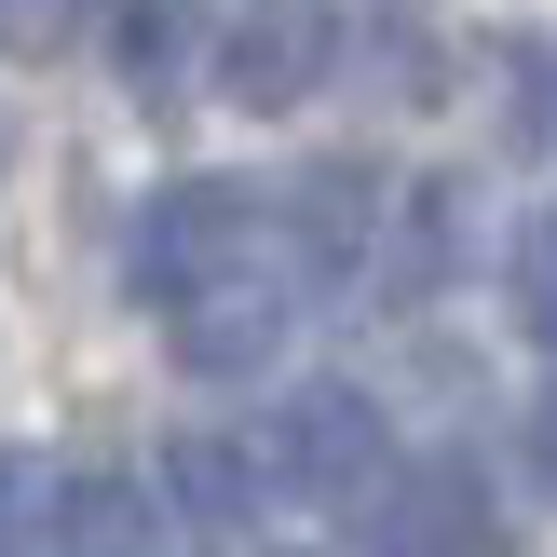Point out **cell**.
Returning <instances> with one entry per match:
<instances>
[{"label":"cell","mask_w":557,"mask_h":557,"mask_svg":"<svg viewBox=\"0 0 557 557\" xmlns=\"http://www.w3.org/2000/svg\"><path fill=\"white\" fill-rule=\"evenodd\" d=\"M259 259V190L245 177H177V190H150V218H136V299H163L177 313L190 286H218V272H245Z\"/></svg>","instance_id":"6da1fadb"},{"label":"cell","mask_w":557,"mask_h":557,"mask_svg":"<svg viewBox=\"0 0 557 557\" xmlns=\"http://www.w3.org/2000/svg\"><path fill=\"white\" fill-rule=\"evenodd\" d=\"M272 490H299V504H368L381 476H395V449H381V408L354 395V381H299L286 408H272Z\"/></svg>","instance_id":"7a4b0ae2"},{"label":"cell","mask_w":557,"mask_h":557,"mask_svg":"<svg viewBox=\"0 0 557 557\" xmlns=\"http://www.w3.org/2000/svg\"><path fill=\"white\" fill-rule=\"evenodd\" d=\"M341 69V0H245L218 27V96L232 109H299Z\"/></svg>","instance_id":"3957f363"},{"label":"cell","mask_w":557,"mask_h":557,"mask_svg":"<svg viewBox=\"0 0 557 557\" xmlns=\"http://www.w3.org/2000/svg\"><path fill=\"white\" fill-rule=\"evenodd\" d=\"M286 313H299L286 272L245 259V272H218V286H190L163 326H177V368H190V381H259L272 354H286Z\"/></svg>","instance_id":"277c9868"},{"label":"cell","mask_w":557,"mask_h":557,"mask_svg":"<svg viewBox=\"0 0 557 557\" xmlns=\"http://www.w3.org/2000/svg\"><path fill=\"white\" fill-rule=\"evenodd\" d=\"M381 544L395 557H490L504 544V490H490L462 449H435V462H408V476L381 490Z\"/></svg>","instance_id":"5b68a950"},{"label":"cell","mask_w":557,"mask_h":557,"mask_svg":"<svg viewBox=\"0 0 557 557\" xmlns=\"http://www.w3.org/2000/svg\"><path fill=\"white\" fill-rule=\"evenodd\" d=\"M163 490H136V476H69L54 490V557H163Z\"/></svg>","instance_id":"8992f818"},{"label":"cell","mask_w":557,"mask_h":557,"mask_svg":"<svg viewBox=\"0 0 557 557\" xmlns=\"http://www.w3.org/2000/svg\"><path fill=\"white\" fill-rule=\"evenodd\" d=\"M286 245H299L313 272L368 259V245H381V177H368V163H313V177L286 190Z\"/></svg>","instance_id":"52a82bcc"},{"label":"cell","mask_w":557,"mask_h":557,"mask_svg":"<svg viewBox=\"0 0 557 557\" xmlns=\"http://www.w3.org/2000/svg\"><path fill=\"white\" fill-rule=\"evenodd\" d=\"M163 504L190 517V531H259V449H232V435H177L163 449Z\"/></svg>","instance_id":"ba28073f"},{"label":"cell","mask_w":557,"mask_h":557,"mask_svg":"<svg viewBox=\"0 0 557 557\" xmlns=\"http://www.w3.org/2000/svg\"><path fill=\"white\" fill-rule=\"evenodd\" d=\"M462 232H476V177H422L395 205V232H381V259H395V286L422 299V286H449L462 272Z\"/></svg>","instance_id":"9c48e42d"},{"label":"cell","mask_w":557,"mask_h":557,"mask_svg":"<svg viewBox=\"0 0 557 557\" xmlns=\"http://www.w3.org/2000/svg\"><path fill=\"white\" fill-rule=\"evenodd\" d=\"M109 54H123V82H136V96H177V82H190V54H205V14H190V0H123Z\"/></svg>","instance_id":"30bf717a"},{"label":"cell","mask_w":557,"mask_h":557,"mask_svg":"<svg viewBox=\"0 0 557 557\" xmlns=\"http://www.w3.org/2000/svg\"><path fill=\"white\" fill-rule=\"evenodd\" d=\"M354 54L381 69V96H395V109H435V96H449V54H435V27L408 14V0H381V14L354 27Z\"/></svg>","instance_id":"8fae6325"},{"label":"cell","mask_w":557,"mask_h":557,"mask_svg":"<svg viewBox=\"0 0 557 557\" xmlns=\"http://www.w3.org/2000/svg\"><path fill=\"white\" fill-rule=\"evenodd\" d=\"M504 136L557 163V41H504Z\"/></svg>","instance_id":"7c38bea8"},{"label":"cell","mask_w":557,"mask_h":557,"mask_svg":"<svg viewBox=\"0 0 557 557\" xmlns=\"http://www.w3.org/2000/svg\"><path fill=\"white\" fill-rule=\"evenodd\" d=\"M517 326L557 341V218H544V232H517Z\"/></svg>","instance_id":"4fadbf2b"},{"label":"cell","mask_w":557,"mask_h":557,"mask_svg":"<svg viewBox=\"0 0 557 557\" xmlns=\"http://www.w3.org/2000/svg\"><path fill=\"white\" fill-rule=\"evenodd\" d=\"M82 0H0V54H54Z\"/></svg>","instance_id":"5bb4252c"},{"label":"cell","mask_w":557,"mask_h":557,"mask_svg":"<svg viewBox=\"0 0 557 557\" xmlns=\"http://www.w3.org/2000/svg\"><path fill=\"white\" fill-rule=\"evenodd\" d=\"M531 490H544V504H557V395L531 408Z\"/></svg>","instance_id":"9a60e30c"}]
</instances>
